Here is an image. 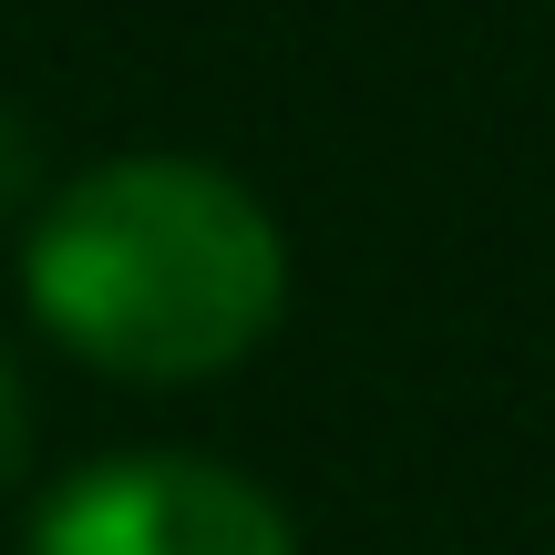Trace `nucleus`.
Wrapping results in <instances>:
<instances>
[{
    "label": "nucleus",
    "mask_w": 555,
    "mask_h": 555,
    "mask_svg": "<svg viewBox=\"0 0 555 555\" xmlns=\"http://www.w3.org/2000/svg\"><path fill=\"white\" fill-rule=\"evenodd\" d=\"M21 555H298L268 483L206 453H103L52 483Z\"/></svg>",
    "instance_id": "2"
},
{
    "label": "nucleus",
    "mask_w": 555,
    "mask_h": 555,
    "mask_svg": "<svg viewBox=\"0 0 555 555\" xmlns=\"http://www.w3.org/2000/svg\"><path fill=\"white\" fill-rule=\"evenodd\" d=\"M31 463V391H21V360L0 350V483Z\"/></svg>",
    "instance_id": "4"
},
{
    "label": "nucleus",
    "mask_w": 555,
    "mask_h": 555,
    "mask_svg": "<svg viewBox=\"0 0 555 555\" xmlns=\"http://www.w3.org/2000/svg\"><path fill=\"white\" fill-rule=\"evenodd\" d=\"M31 165H41L31 124H21V103H0V217H21V206H31Z\"/></svg>",
    "instance_id": "3"
},
{
    "label": "nucleus",
    "mask_w": 555,
    "mask_h": 555,
    "mask_svg": "<svg viewBox=\"0 0 555 555\" xmlns=\"http://www.w3.org/2000/svg\"><path fill=\"white\" fill-rule=\"evenodd\" d=\"M21 298L114 380H217L288 309V237L227 165L114 155L41 196Z\"/></svg>",
    "instance_id": "1"
}]
</instances>
